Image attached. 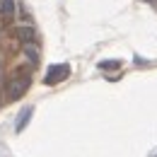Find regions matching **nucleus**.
Instances as JSON below:
<instances>
[{
    "label": "nucleus",
    "instance_id": "1",
    "mask_svg": "<svg viewBox=\"0 0 157 157\" xmlns=\"http://www.w3.org/2000/svg\"><path fill=\"white\" fill-rule=\"evenodd\" d=\"M29 85H32V80L27 78V75H15V78L7 82V99H10V101L22 99L24 94H27Z\"/></svg>",
    "mask_w": 157,
    "mask_h": 157
},
{
    "label": "nucleus",
    "instance_id": "2",
    "mask_svg": "<svg viewBox=\"0 0 157 157\" xmlns=\"http://www.w3.org/2000/svg\"><path fill=\"white\" fill-rule=\"evenodd\" d=\"M70 78V65L68 63H58V65H51L46 78H44V85H58L63 80Z\"/></svg>",
    "mask_w": 157,
    "mask_h": 157
},
{
    "label": "nucleus",
    "instance_id": "3",
    "mask_svg": "<svg viewBox=\"0 0 157 157\" xmlns=\"http://www.w3.org/2000/svg\"><path fill=\"white\" fill-rule=\"evenodd\" d=\"M15 36H17L22 44H36V41H39V32H36L34 24H29V22H20V24L15 27Z\"/></svg>",
    "mask_w": 157,
    "mask_h": 157
},
{
    "label": "nucleus",
    "instance_id": "4",
    "mask_svg": "<svg viewBox=\"0 0 157 157\" xmlns=\"http://www.w3.org/2000/svg\"><path fill=\"white\" fill-rule=\"evenodd\" d=\"M24 58L29 60V68H39L41 63V53H39V46L36 44H24Z\"/></svg>",
    "mask_w": 157,
    "mask_h": 157
},
{
    "label": "nucleus",
    "instance_id": "5",
    "mask_svg": "<svg viewBox=\"0 0 157 157\" xmlns=\"http://www.w3.org/2000/svg\"><path fill=\"white\" fill-rule=\"evenodd\" d=\"M15 12H17V2L15 0H0V17L5 22H12Z\"/></svg>",
    "mask_w": 157,
    "mask_h": 157
},
{
    "label": "nucleus",
    "instance_id": "6",
    "mask_svg": "<svg viewBox=\"0 0 157 157\" xmlns=\"http://www.w3.org/2000/svg\"><path fill=\"white\" fill-rule=\"evenodd\" d=\"M32 116H34V109H32V106H24V109H22V114L17 116L15 131H17V133H22V131L27 128V123H29V118H32Z\"/></svg>",
    "mask_w": 157,
    "mask_h": 157
},
{
    "label": "nucleus",
    "instance_id": "7",
    "mask_svg": "<svg viewBox=\"0 0 157 157\" xmlns=\"http://www.w3.org/2000/svg\"><path fill=\"white\" fill-rule=\"evenodd\" d=\"M99 68H101V70H118V68H121V60H101Z\"/></svg>",
    "mask_w": 157,
    "mask_h": 157
},
{
    "label": "nucleus",
    "instance_id": "8",
    "mask_svg": "<svg viewBox=\"0 0 157 157\" xmlns=\"http://www.w3.org/2000/svg\"><path fill=\"white\" fill-rule=\"evenodd\" d=\"M0 106H2V97H0Z\"/></svg>",
    "mask_w": 157,
    "mask_h": 157
}]
</instances>
